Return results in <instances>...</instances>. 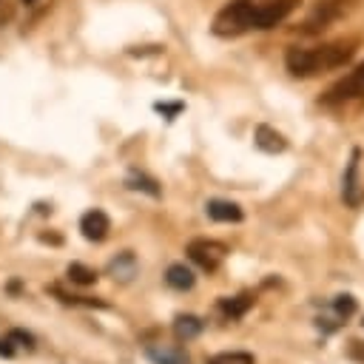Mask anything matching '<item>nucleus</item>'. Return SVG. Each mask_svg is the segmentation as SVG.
<instances>
[{"instance_id": "nucleus-18", "label": "nucleus", "mask_w": 364, "mask_h": 364, "mask_svg": "<svg viewBox=\"0 0 364 364\" xmlns=\"http://www.w3.org/2000/svg\"><path fill=\"white\" fill-rule=\"evenodd\" d=\"M330 310H333V316H336L338 321H347V318L355 313V299H353L350 293H338V296L330 301Z\"/></svg>"}, {"instance_id": "nucleus-20", "label": "nucleus", "mask_w": 364, "mask_h": 364, "mask_svg": "<svg viewBox=\"0 0 364 364\" xmlns=\"http://www.w3.org/2000/svg\"><path fill=\"white\" fill-rule=\"evenodd\" d=\"M6 338H9V344H11V347L34 350V336H31L28 330H23V327H11V330L6 333Z\"/></svg>"}, {"instance_id": "nucleus-23", "label": "nucleus", "mask_w": 364, "mask_h": 364, "mask_svg": "<svg viewBox=\"0 0 364 364\" xmlns=\"http://www.w3.org/2000/svg\"><path fill=\"white\" fill-rule=\"evenodd\" d=\"M14 355V347L9 344V338H0V358H11Z\"/></svg>"}, {"instance_id": "nucleus-17", "label": "nucleus", "mask_w": 364, "mask_h": 364, "mask_svg": "<svg viewBox=\"0 0 364 364\" xmlns=\"http://www.w3.org/2000/svg\"><path fill=\"white\" fill-rule=\"evenodd\" d=\"M205 364H256V358H253V353H247V350H230V353H216V355H210Z\"/></svg>"}, {"instance_id": "nucleus-25", "label": "nucleus", "mask_w": 364, "mask_h": 364, "mask_svg": "<svg viewBox=\"0 0 364 364\" xmlns=\"http://www.w3.org/2000/svg\"><path fill=\"white\" fill-rule=\"evenodd\" d=\"M23 3H34V0H23Z\"/></svg>"}, {"instance_id": "nucleus-4", "label": "nucleus", "mask_w": 364, "mask_h": 364, "mask_svg": "<svg viewBox=\"0 0 364 364\" xmlns=\"http://www.w3.org/2000/svg\"><path fill=\"white\" fill-rule=\"evenodd\" d=\"M301 0H270L264 6H256L253 9V28H270L276 23H282Z\"/></svg>"}, {"instance_id": "nucleus-1", "label": "nucleus", "mask_w": 364, "mask_h": 364, "mask_svg": "<svg viewBox=\"0 0 364 364\" xmlns=\"http://www.w3.org/2000/svg\"><path fill=\"white\" fill-rule=\"evenodd\" d=\"M253 3L250 0H233L213 17V34L219 37H236L253 28Z\"/></svg>"}, {"instance_id": "nucleus-8", "label": "nucleus", "mask_w": 364, "mask_h": 364, "mask_svg": "<svg viewBox=\"0 0 364 364\" xmlns=\"http://www.w3.org/2000/svg\"><path fill=\"white\" fill-rule=\"evenodd\" d=\"M358 159H361V151H353L347 168H344V179H341V193H344V202L350 208H358L361 205V185H358Z\"/></svg>"}, {"instance_id": "nucleus-7", "label": "nucleus", "mask_w": 364, "mask_h": 364, "mask_svg": "<svg viewBox=\"0 0 364 364\" xmlns=\"http://www.w3.org/2000/svg\"><path fill=\"white\" fill-rule=\"evenodd\" d=\"M145 358L151 364H191V355H188L185 347H179V344H162V341L148 344L145 347Z\"/></svg>"}, {"instance_id": "nucleus-19", "label": "nucleus", "mask_w": 364, "mask_h": 364, "mask_svg": "<svg viewBox=\"0 0 364 364\" xmlns=\"http://www.w3.org/2000/svg\"><path fill=\"white\" fill-rule=\"evenodd\" d=\"M125 185L131 188V191H142V193H148V196H159L162 191H159V185L151 179V176H145V173H131L128 179H125Z\"/></svg>"}, {"instance_id": "nucleus-21", "label": "nucleus", "mask_w": 364, "mask_h": 364, "mask_svg": "<svg viewBox=\"0 0 364 364\" xmlns=\"http://www.w3.org/2000/svg\"><path fill=\"white\" fill-rule=\"evenodd\" d=\"M344 355H347L350 361H355V364H364V341H361V338H353V341L347 344Z\"/></svg>"}, {"instance_id": "nucleus-6", "label": "nucleus", "mask_w": 364, "mask_h": 364, "mask_svg": "<svg viewBox=\"0 0 364 364\" xmlns=\"http://www.w3.org/2000/svg\"><path fill=\"white\" fill-rule=\"evenodd\" d=\"M108 230H111V219H108V213H105V210L91 208V210H85V213H82V219H80V233H82V239H88V242H94V245H100V242H105Z\"/></svg>"}, {"instance_id": "nucleus-24", "label": "nucleus", "mask_w": 364, "mask_h": 364, "mask_svg": "<svg viewBox=\"0 0 364 364\" xmlns=\"http://www.w3.org/2000/svg\"><path fill=\"white\" fill-rule=\"evenodd\" d=\"M6 290H9V293H11V296H17V293H20V290H23V282H20V279H11V282H9V287H6Z\"/></svg>"}, {"instance_id": "nucleus-22", "label": "nucleus", "mask_w": 364, "mask_h": 364, "mask_svg": "<svg viewBox=\"0 0 364 364\" xmlns=\"http://www.w3.org/2000/svg\"><path fill=\"white\" fill-rule=\"evenodd\" d=\"M156 111L168 114V119H171L173 114H179V111H182V102H173V105H162V102H156Z\"/></svg>"}, {"instance_id": "nucleus-5", "label": "nucleus", "mask_w": 364, "mask_h": 364, "mask_svg": "<svg viewBox=\"0 0 364 364\" xmlns=\"http://www.w3.org/2000/svg\"><path fill=\"white\" fill-rule=\"evenodd\" d=\"M355 97H364V63L327 91V102H344V100H355Z\"/></svg>"}, {"instance_id": "nucleus-14", "label": "nucleus", "mask_w": 364, "mask_h": 364, "mask_svg": "<svg viewBox=\"0 0 364 364\" xmlns=\"http://www.w3.org/2000/svg\"><path fill=\"white\" fill-rule=\"evenodd\" d=\"M165 284H168L171 290H179V293H185V290H191V287L196 284V276H193V270H191L188 264H182V262H173V264L165 270Z\"/></svg>"}, {"instance_id": "nucleus-16", "label": "nucleus", "mask_w": 364, "mask_h": 364, "mask_svg": "<svg viewBox=\"0 0 364 364\" xmlns=\"http://www.w3.org/2000/svg\"><path fill=\"white\" fill-rule=\"evenodd\" d=\"M65 276H68L71 284H80V287H88V284H94V282L100 279L97 270L88 267V264H82V262H71V264L65 267Z\"/></svg>"}, {"instance_id": "nucleus-13", "label": "nucleus", "mask_w": 364, "mask_h": 364, "mask_svg": "<svg viewBox=\"0 0 364 364\" xmlns=\"http://www.w3.org/2000/svg\"><path fill=\"white\" fill-rule=\"evenodd\" d=\"M202 330H205V321L196 313H179L173 318V336L179 341H193V338L202 336Z\"/></svg>"}, {"instance_id": "nucleus-10", "label": "nucleus", "mask_w": 364, "mask_h": 364, "mask_svg": "<svg viewBox=\"0 0 364 364\" xmlns=\"http://www.w3.org/2000/svg\"><path fill=\"white\" fill-rule=\"evenodd\" d=\"M136 270H139V262H136V256L131 253V250H122V253H117L111 262H108V267H105V273L114 279V282H131L134 276H136Z\"/></svg>"}, {"instance_id": "nucleus-12", "label": "nucleus", "mask_w": 364, "mask_h": 364, "mask_svg": "<svg viewBox=\"0 0 364 364\" xmlns=\"http://www.w3.org/2000/svg\"><path fill=\"white\" fill-rule=\"evenodd\" d=\"M284 63H287V71H290L293 77H313V74H316L310 48H299V46L287 48V54H284Z\"/></svg>"}, {"instance_id": "nucleus-11", "label": "nucleus", "mask_w": 364, "mask_h": 364, "mask_svg": "<svg viewBox=\"0 0 364 364\" xmlns=\"http://www.w3.org/2000/svg\"><path fill=\"white\" fill-rule=\"evenodd\" d=\"M205 213H208V219H213V222H242L245 219V213H242V208L236 205V202H230V199H208L205 202Z\"/></svg>"}, {"instance_id": "nucleus-26", "label": "nucleus", "mask_w": 364, "mask_h": 364, "mask_svg": "<svg viewBox=\"0 0 364 364\" xmlns=\"http://www.w3.org/2000/svg\"><path fill=\"white\" fill-rule=\"evenodd\" d=\"M361 327H364V318H361Z\"/></svg>"}, {"instance_id": "nucleus-15", "label": "nucleus", "mask_w": 364, "mask_h": 364, "mask_svg": "<svg viewBox=\"0 0 364 364\" xmlns=\"http://www.w3.org/2000/svg\"><path fill=\"white\" fill-rule=\"evenodd\" d=\"M253 139H256V145H259L262 151H267V154H282V151L287 148V139H284L279 131H273L270 125H259Z\"/></svg>"}, {"instance_id": "nucleus-2", "label": "nucleus", "mask_w": 364, "mask_h": 364, "mask_svg": "<svg viewBox=\"0 0 364 364\" xmlns=\"http://www.w3.org/2000/svg\"><path fill=\"white\" fill-rule=\"evenodd\" d=\"M185 253H188V259H191L199 270L213 273V270H219V264L225 262L228 247H225L222 242H216V239H193V242H188Z\"/></svg>"}, {"instance_id": "nucleus-9", "label": "nucleus", "mask_w": 364, "mask_h": 364, "mask_svg": "<svg viewBox=\"0 0 364 364\" xmlns=\"http://www.w3.org/2000/svg\"><path fill=\"white\" fill-rule=\"evenodd\" d=\"M253 304H256V296H253V293H239V296H222V299L216 301V310H219L225 318L239 321V318L247 316V310H250Z\"/></svg>"}, {"instance_id": "nucleus-3", "label": "nucleus", "mask_w": 364, "mask_h": 364, "mask_svg": "<svg viewBox=\"0 0 364 364\" xmlns=\"http://www.w3.org/2000/svg\"><path fill=\"white\" fill-rule=\"evenodd\" d=\"M313 54V68L316 74L318 71H330V68H338L344 65L350 57H353V43L341 40V43H330V46H321V48H310Z\"/></svg>"}]
</instances>
